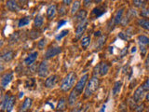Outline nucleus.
<instances>
[{
	"label": "nucleus",
	"instance_id": "1",
	"mask_svg": "<svg viewBox=\"0 0 149 112\" xmlns=\"http://www.w3.org/2000/svg\"><path fill=\"white\" fill-rule=\"evenodd\" d=\"M77 81V74L74 72H70L67 74V76L65 77L62 83H61V90L63 92H68L73 88L74 85V82Z\"/></svg>",
	"mask_w": 149,
	"mask_h": 112
},
{
	"label": "nucleus",
	"instance_id": "2",
	"mask_svg": "<svg viewBox=\"0 0 149 112\" xmlns=\"http://www.w3.org/2000/svg\"><path fill=\"white\" fill-rule=\"evenodd\" d=\"M100 86V80L97 77H92L90 80H88L87 86H86V90H85V93H84V97L85 98H88L91 97L93 93H94L98 88Z\"/></svg>",
	"mask_w": 149,
	"mask_h": 112
},
{
	"label": "nucleus",
	"instance_id": "3",
	"mask_svg": "<svg viewBox=\"0 0 149 112\" xmlns=\"http://www.w3.org/2000/svg\"><path fill=\"white\" fill-rule=\"evenodd\" d=\"M16 98L14 95H8V93L4 96L1 103V108L2 110H6L7 112H10L15 105Z\"/></svg>",
	"mask_w": 149,
	"mask_h": 112
},
{
	"label": "nucleus",
	"instance_id": "4",
	"mask_svg": "<svg viewBox=\"0 0 149 112\" xmlns=\"http://www.w3.org/2000/svg\"><path fill=\"white\" fill-rule=\"evenodd\" d=\"M88 74H85L84 76H82L80 78V79L77 82L76 86H74V91H76L79 95L81 94L84 88L86 87V84L88 82Z\"/></svg>",
	"mask_w": 149,
	"mask_h": 112
},
{
	"label": "nucleus",
	"instance_id": "5",
	"mask_svg": "<svg viewBox=\"0 0 149 112\" xmlns=\"http://www.w3.org/2000/svg\"><path fill=\"white\" fill-rule=\"evenodd\" d=\"M37 74L41 78H46L49 74V64L47 61L41 62L37 68Z\"/></svg>",
	"mask_w": 149,
	"mask_h": 112
},
{
	"label": "nucleus",
	"instance_id": "6",
	"mask_svg": "<svg viewBox=\"0 0 149 112\" xmlns=\"http://www.w3.org/2000/svg\"><path fill=\"white\" fill-rule=\"evenodd\" d=\"M88 26V20L86 19L85 21H83L81 22H79L77 28H76V39H79L82 36V35L84 34V32L87 29Z\"/></svg>",
	"mask_w": 149,
	"mask_h": 112
},
{
	"label": "nucleus",
	"instance_id": "7",
	"mask_svg": "<svg viewBox=\"0 0 149 112\" xmlns=\"http://www.w3.org/2000/svg\"><path fill=\"white\" fill-rule=\"evenodd\" d=\"M62 52V48L61 47H50L49 49L47 50L45 53V59H50L52 57H55L56 55L60 54Z\"/></svg>",
	"mask_w": 149,
	"mask_h": 112
},
{
	"label": "nucleus",
	"instance_id": "8",
	"mask_svg": "<svg viewBox=\"0 0 149 112\" xmlns=\"http://www.w3.org/2000/svg\"><path fill=\"white\" fill-rule=\"evenodd\" d=\"M109 71V65L106 63H100L94 69V74H99L100 76H105Z\"/></svg>",
	"mask_w": 149,
	"mask_h": 112
},
{
	"label": "nucleus",
	"instance_id": "9",
	"mask_svg": "<svg viewBox=\"0 0 149 112\" xmlns=\"http://www.w3.org/2000/svg\"><path fill=\"white\" fill-rule=\"evenodd\" d=\"M13 78V72H8L5 75H3L1 78V87L3 89L7 88L8 85L11 82Z\"/></svg>",
	"mask_w": 149,
	"mask_h": 112
},
{
	"label": "nucleus",
	"instance_id": "10",
	"mask_svg": "<svg viewBox=\"0 0 149 112\" xmlns=\"http://www.w3.org/2000/svg\"><path fill=\"white\" fill-rule=\"evenodd\" d=\"M59 77L57 75H51L45 80V87L46 88H53L56 84L58 83Z\"/></svg>",
	"mask_w": 149,
	"mask_h": 112
},
{
	"label": "nucleus",
	"instance_id": "11",
	"mask_svg": "<svg viewBox=\"0 0 149 112\" xmlns=\"http://www.w3.org/2000/svg\"><path fill=\"white\" fill-rule=\"evenodd\" d=\"M144 97V90H143V88L141 86V87H138L136 89V91L134 92L133 93V100L135 103H140L142 100H143V98Z\"/></svg>",
	"mask_w": 149,
	"mask_h": 112
},
{
	"label": "nucleus",
	"instance_id": "12",
	"mask_svg": "<svg viewBox=\"0 0 149 112\" xmlns=\"http://www.w3.org/2000/svg\"><path fill=\"white\" fill-rule=\"evenodd\" d=\"M32 104H33L32 98H29V97L25 98L24 101H23V103H22V106H21L20 112H27L28 110H29V109L31 108Z\"/></svg>",
	"mask_w": 149,
	"mask_h": 112
},
{
	"label": "nucleus",
	"instance_id": "13",
	"mask_svg": "<svg viewBox=\"0 0 149 112\" xmlns=\"http://www.w3.org/2000/svg\"><path fill=\"white\" fill-rule=\"evenodd\" d=\"M37 56H38V52L37 51H34V52L30 53L29 55L27 56V57L24 59V64L26 65H32L36 62V60L37 58Z\"/></svg>",
	"mask_w": 149,
	"mask_h": 112
},
{
	"label": "nucleus",
	"instance_id": "14",
	"mask_svg": "<svg viewBox=\"0 0 149 112\" xmlns=\"http://www.w3.org/2000/svg\"><path fill=\"white\" fill-rule=\"evenodd\" d=\"M56 11H57V6H56L55 4L49 5L48 8H47V18H48L49 20H51L52 18H54Z\"/></svg>",
	"mask_w": 149,
	"mask_h": 112
},
{
	"label": "nucleus",
	"instance_id": "15",
	"mask_svg": "<svg viewBox=\"0 0 149 112\" xmlns=\"http://www.w3.org/2000/svg\"><path fill=\"white\" fill-rule=\"evenodd\" d=\"M6 7L8 10L13 11V12H18L20 11V7H19V4L16 1H8L6 3Z\"/></svg>",
	"mask_w": 149,
	"mask_h": 112
},
{
	"label": "nucleus",
	"instance_id": "16",
	"mask_svg": "<svg viewBox=\"0 0 149 112\" xmlns=\"http://www.w3.org/2000/svg\"><path fill=\"white\" fill-rule=\"evenodd\" d=\"M79 94L78 93L74 91V90L70 92V94H69V97H68V104L70 106H74V104H76V102L77 101V98H78Z\"/></svg>",
	"mask_w": 149,
	"mask_h": 112
},
{
	"label": "nucleus",
	"instance_id": "17",
	"mask_svg": "<svg viewBox=\"0 0 149 112\" xmlns=\"http://www.w3.org/2000/svg\"><path fill=\"white\" fill-rule=\"evenodd\" d=\"M121 88H122V81H120V80L116 81L113 86V89H112V92H113L114 96H116L121 91Z\"/></svg>",
	"mask_w": 149,
	"mask_h": 112
},
{
	"label": "nucleus",
	"instance_id": "18",
	"mask_svg": "<svg viewBox=\"0 0 149 112\" xmlns=\"http://www.w3.org/2000/svg\"><path fill=\"white\" fill-rule=\"evenodd\" d=\"M87 15H88V12L85 10V9H82V10L78 11L77 13V15H76V21L78 22V23L83 22V21H85Z\"/></svg>",
	"mask_w": 149,
	"mask_h": 112
},
{
	"label": "nucleus",
	"instance_id": "19",
	"mask_svg": "<svg viewBox=\"0 0 149 112\" xmlns=\"http://www.w3.org/2000/svg\"><path fill=\"white\" fill-rule=\"evenodd\" d=\"M13 58H14V51L13 50H8L5 53H3L1 56V59L3 61H5V62H9V61H11Z\"/></svg>",
	"mask_w": 149,
	"mask_h": 112
},
{
	"label": "nucleus",
	"instance_id": "20",
	"mask_svg": "<svg viewBox=\"0 0 149 112\" xmlns=\"http://www.w3.org/2000/svg\"><path fill=\"white\" fill-rule=\"evenodd\" d=\"M123 13H124V8H121L120 9H118V12L116 13L115 19H114L115 24H118V23H120V22H121V21H122Z\"/></svg>",
	"mask_w": 149,
	"mask_h": 112
},
{
	"label": "nucleus",
	"instance_id": "21",
	"mask_svg": "<svg viewBox=\"0 0 149 112\" xmlns=\"http://www.w3.org/2000/svg\"><path fill=\"white\" fill-rule=\"evenodd\" d=\"M104 13H105V8H101V7L93 8V10H92V15H94L96 18L101 17L102 15H104Z\"/></svg>",
	"mask_w": 149,
	"mask_h": 112
},
{
	"label": "nucleus",
	"instance_id": "22",
	"mask_svg": "<svg viewBox=\"0 0 149 112\" xmlns=\"http://www.w3.org/2000/svg\"><path fill=\"white\" fill-rule=\"evenodd\" d=\"M44 23V17L40 15V14H38V15H36L35 20H34V24L36 28H39L41 27L42 25H43Z\"/></svg>",
	"mask_w": 149,
	"mask_h": 112
},
{
	"label": "nucleus",
	"instance_id": "23",
	"mask_svg": "<svg viewBox=\"0 0 149 112\" xmlns=\"http://www.w3.org/2000/svg\"><path fill=\"white\" fill-rule=\"evenodd\" d=\"M138 25L141 26L143 29L149 31V20L148 19H139L138 20Z\"/></svg>",
	"mask_w": 149,
	"mask_h": 112
},
{
	"label": "nucleus",
	"instance_id": "24",
	"mask_svg": "<svg viewBox=\"0 0 149 112\" xmlns=\"http://www.w3.org/2000/svg\"><path fill=\"white\" fill-rule=\"evenodd\" d=\"M66 109V100L65 98H61L58 102V105H57V110L58 111H64Z\"/></svg>",
	"mask_w": 149,
	"mask_h": 112
},
{
	"label": "nucleus",
	"instance_id": "25",
	"mask_svg": "<svg viewBox=\"0 0 149 112\" xmlns=\"http://www.w3.org/2000/svg\"><path fill=\"white\" fill-rule=\"evenodd\" d=\"M30 22H31V17H23V18L20 19V21L18 22V26L20 28L24 27L29 24Z\"/></svg>",
	"mask_w": 149,
	"mask_h": 112
},
{
	"label": "nucleus",
	"instance_id": "26",
	"mask_svg": "<svg viewBox=\"0 0 149 112\" xmlns=\"http://www.w3.org/2000/svg\"><path fill=\"white\" fill-rule=\"evenodd\" d=\"M138 41H139L140 45H143H143H146V46L149 45V37H147L146 36H143V35L139 36Z\"/></svg>",
	"mask_w": 149,
	"mask_h": 112
},
{
	"label": "nucleus",
	"instance_id": "27",
	"mask_svg": "<svg viewBox=\"0 0 149 112\" xmlns=\"http://www.w3.org/2000/svg\"><path fill=\"white\" fill-rule=\"evenodd\" d=\"M79 7H80V2L79 1H74L72 5V8H71V14H77L78 12V9Z\"/></svg>",
	"mask_w": 149,
	"mask_h": 112
},
{
	"label": "nucleus",
	"instance_id": "28",
	"mask_svg": "<svg viewBox=\"0 0 149 112\" xmlns=\"http://www.w3.org/2000/svg\"><path fill=\"white\" fill-rule=\"evenodd\" d=\"M91 43V37L90 36H85L83 37L82 40H81V46L83 49H87L88 45Z\"/></svg>",
	"mask_w": 149,
	"mask_h": 112
},
{
	"label": "nucleus",
	"instance_id": "29",
	"mask_svg": "<svg viewBox=\"0 0 149 112\" xmlns=\"http://www.w3.org/2000/svg\"><path fill=\"white\" fill-rule=\"evenodd\" d=\"M68 33H69V30H68V29H64V30H63L62 32L60 33L59 35L56 36V39H57V40H61V39L63 38V37L66 36L68 35Z\"/></svg>",
	"mask_w": 149,
	"mask_h": 112
},
{
	"label": "nucleus",
	"instance_id": "30",
	"mask_svg": "<svg viewBox=\"0 0 149 112\" xmlns=\"http://www.w3.org/2000/svg\"><path fill=\"white\" fill-rule=\"evenodd\" d=\"M47 44V39L46 38H41L38 42H37V47L39 50H43Z\"/></svg>",
	"mask_w": 149,
	"mask_h": 112
},
{
	"label": "nucleus",
	"instance_id": "31",
	"mask_svg": "<svg viewBox=\"0 0 149 112\" xmlns=\"http://www.w3.org/2000/svg\"><path fill=\"white\" fill-rule=\"evenodd\" d=\"M18 39H19V35H18V33H14V34L11 36L10 39H9V44H14V43H16V42L18 41Z\"/></svg>",
	"mask_w": 149,
	"mask_h": 112
},
{
	"label": "nucleus",
	"instance_id": "32",
	"mask_svg": "<svg viewBox=\"0 0 149 112\" xmlns=\"http://www.w3.org/2000/svg\"><path fill=\"white\" fill-rule=\"evenodd\" d=\"M39 36H40V32H38V31L32 30L30 32V37L33 39H36L37 37H39Z\"/></svg>",
	"mask_w": 149,
	"mask_h": 112
},
{
	"label": "nucleus",
	"instance_id": "33",
	"mask_svg": "<svg viewBox=\"0 0 149 112\" xmlns=\"http://www.w3.org/2000/svg\"><path fill=\"white\" fill-rule=\"evenodd\" d=\"M105 40V37L104 36H102L101 38L97 41V44H98V46H97V50H100V49H102V45L104 44V41Z\"/></svg>",
	"mask_w": 149,
	"mask_h": 112
},
{
	"label": "nucleus",
	"instance_id": "34",
	"mask_svg": "<svg viewBox=\"0 0 149 112\" xmlns=\"http://www.w3.org/2000/svg\"><path fill=\"white\" fill-rule=\"evenodd\" d=\"M146 3L144 1H138V0H136V1H133V5L136 7H139V8H142V7H144L146 6Z\"/></svg>",
	"mask_w": 149,
	"mask_h": 112
},
{
	"label": "nucleus",
	"instance_id": "35",
	"mask_svg": "<svg viewBox=\"0 0 149 112\" xmlns=\"http://www.w3.org/2000/svg\"><path fill=\"white\" fill-rule=\"evenodd\" d=\"M143 109H144V105L142 104L136 107H134V112H143Z\"/></svg>",
	"mask_w": 149,
	"mask_h": 112
},
{
	"label": "nucleus",
	"instance_id": "36",
	"mask_svg": "<svg viewBox=\"0 0 149 112\" xmlns=\"http://www.w3.org/2000/svg\"><path fill=\"white\" fill-rule=\"evenodd\" d=\"M143 88V90L144 91H149V78L146 79V81H144V83L143 84V86H142Z\"/></svg>",
	"mask_w": 149,
	"mask_h": 112
},
{
	"label": "nucleus",
	"instance_id": "37",
	"mask_svg": "<svg viewBox=\"0 0 149 112\" xmlns=\"http://www.w3.org/2000/svg\"><path fill=\"white\" fill-rule=\"evenodd\" d=\"M66 11H67L66 8H65V7H62V8H60V9H59V14H60L61 16H63V15H65V14H66Z\"/></svg>",
	"mask_w": 149,
	"mask_h": 112
},
{
	"label": "nucleus",
	"instance_id": "38",
	"mask_svg": "<svg viewBox=\"0 0 149 112\" xmlns=\"http://www.w3.org/2000/svg\"><path fill=\"white\" fill-rule=\"evenodd\" d=\"M142 17H149V9H143L141 11Z\"/></svg>",
	"mask_w": 149,
	"mask_h": 112
},
{
	"label": "nucleus",
	"instance_id": "39",
	"mask_svg": "<svg viewBox=\"0 0 149 112\" xmlns=\"http://www.w3.org/2000/svg\"><path fill=\"white\" fill-rule=\"evenodd\" d=\"M80 111H81V104H78L71 110V112H80Z\"/></svg>",
	"mask_w": 149,
	"mask_h": 112
},
{
	"label": "nucleus",
	"instance_id": "40",
	"mask_svg": "<svg viewBox=\"0 0 149 112\" xmlns=\"http://www.w3.org/2000/svg\"><path fill=\"white\" fill-rule=\"evenodd\" d=\"M118 37H119V38H121V39H123V40H127V38H128V36H126L124 33H119Z\"/></svg>",
	"mask_w": 149,
	"mask_h": 112
},
{
	"label": "nucleus",
	"instance_id": "41",
	"mask_svg": "<svg viewBox=\"0 0 149 112\" xmlns=\"http://www.w3.org/2000/svg\"><path fill=\"white\" fill-rule=\"evenodd\" d=\"M144 65H146V68L149 71V53H148L147 57L146 59V62H144Z\"/></svg>",
	"mask_w": 149,
	"mask_h": 112
},
{
	"label": "nucleus",
	"instance_id": "42",
	"mask_svg": "<svg viewBox=\"0 0 149 112\" xmlns=\"http://www.w3.org/2000/svg\"><path fill=\"white\" fill-rule=\"evenodd\" d=\"M64 24H66V21L62 20V21H61V22L58 23V29H60V28L62 27L63 25H64Z\"/></svg>",
	"mask_w": 149,
	"mask_h": 112
},
{
	"label": "nucleus",
	"instance_id": "43",
	"mask_svg": "<svg viewBox=\"0 0 149 112\" xmlns=\"http://www.w3.org/2000/svg\"><path fill=\"white\" fill-rule=\"evenodd\" d=\"M63 3H64V5H67V6H68V5H70L72 3V1H71V0H64Z\"/></svg>",
	"mask_w": 149,
	"mask_h": 112
},
{
	"label": "nucleus",
	"instance_id": "44",
	"mask_svg": "<svg viewBox=\"0 0 149 112\" xmlns=\"http://www.w3.org/2000/svg\"><path fill=\"white\" fill-rule=\"evenodd\" d=\"M98 112H105V105H104L102 107H101V109L98 111Z\"/></svg>",
	"mask_w": 149,
	"mask_h": 112
},
{
	"label": "nucleus",
	"instance_id": "45",
	"mask_svg": "<svg viewBox=\"0 0 149 112\" xmlns=\"http://www.w3.org/2000/svg\"><path fill=\"white\" fill-rule=\"evenodd\" d=\"M91 1H84V5H85V6H88V5H91Z\"/></svg>",
	"mask_w": 149,
	"mask_h": 112
},
{
	"label": "nucleus",
	"instance_id": "46",
	"mask_svg": "<svg viewBox=\"0 0 149 112\" xmlns=\"http://www.w3.org/2000/svg\"><path fill=\"white\" fill-rule=\"evenodd\" d=\"M95 36H101V31H98V32H95Z\"/></svg>",
	"mask_w": 149,
	"mask_h": 112
},
{
	"label": "nucleus",
	"instance_id": "47",
	"mask_svg": "<svg viewBox=\"0 0 149 112\" xmlns=\"http://www.w3.org/2000/svg\"><path fill=\"white\" fill-rule=\"evenodd\" d=\"M146 101L147 102H149V92L146 94Z\"/></svg>",
	"mask_w": 149,
	"mask_h": 112
},
{
	"label": "nucleus",
	"instance_id": "48",
	"mask_svg": "<svg viewBox=\"0 0 149 112\" xmlns=\"http://www.w3.org/2000/svg\"><path fill=\"white\" fill-rule=\"evenodd\" d=\"M147 111H148V112H149V106H148V109H147Z\"/></svg>",
	"mask_w": 149,
	"mask_h": 112
}]
</instances>
